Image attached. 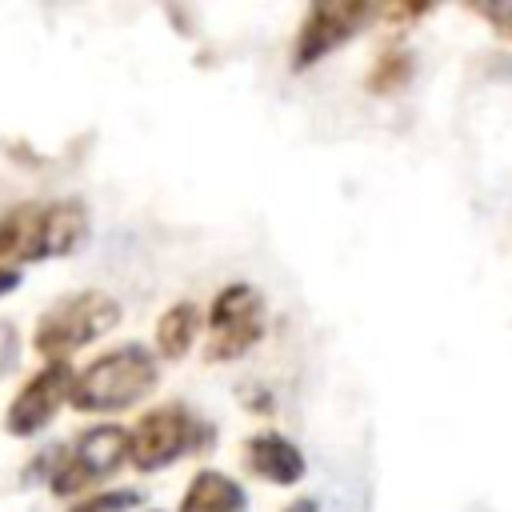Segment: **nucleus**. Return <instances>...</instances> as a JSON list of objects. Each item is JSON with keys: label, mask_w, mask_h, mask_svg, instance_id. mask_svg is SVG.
I'll use <instances>...</instances> for the list:
<instances>
[{"label": "nucleus", "mask_w": 512, "mask_h": 512, "mask_svg": "<svg viewBox=\"0 0 512 512\" xmlns=\"http://www.w3.org/2000/svg\"><path fill=\"white\" fill-rule=\"evenodd\" d=\"M160 380V364L144 344H116L100 356H92L76 380H72V408L88 416L124 412L140 404Z\"/></svg>", "instance_id": "f03ea898"}, {"label": "nucleus", "mask_w": 512, "mask_h": 512, "mask_svg": "<svg viewBox=\"0 0 512 512\" xmlns=\"http://www.w3.org/2000/svg\"><path fill=\"white\" fill-rule=\"evenodd\" d=\"M120 320V304L108 292L84 288L72 296H60L52 308L40 312L36 328H32V348L48 360H68L72 352L88 348L92 340H100L104 332H112Z\"/></svg>", "instance_id": "7ed1b4c3"}, {"label": "nucleus", "mask_w": 512, "mask_h": 512, "mask_svg": "<svg viewBox=\"0 0 512 512\" xmlns=\"http://www.w3.org/2000/svg\"><path fill=\"white\" fill-rule=\"evenodd\" d=\"M284 512H316V500H300V504H292V508H284Z\"/></svg>", "instance_id": "4468645a"}, {"label": "nucleus", "mask_w": 512, "mask_h": 512, "mask_svg": "<svg viewBox=\"0 0 512 512\" xmlns=\"http://www.w3.org/2000/svg\"><path fill=\"white\" fill-rule=\"evenodd\" d=\"M372 16H376V8H368V4H316V8H308V16L300 20V32H296V44H292V68H312L320 56L348 44Z\"/></svg>", "instance_id": "6e6552de"}, {"label": "nucleus", "mask_w": 512, "mask_h": 512, "mask_svg": "<svg viewBox=\"0 0 512 512\" xmlns=\"http://www.w3.org/2000/svg\"><path fill=\"white\" fill-rule=\"evenodd\" d=\"M244 468L260 480H268V484L288 488L304 476V452L280 432H256L244 444Z\"/></svg>", "instance_id": "1a4fd4ad"}, {"label": "nucleus", "mask_w": 512, "mask_h": 512, "mask_svg": "<svg viewBox=\"0 0 512 512\" xmlns=\"http://www.w3.org/2000/svg\"><path fill=\"white\" fill-rule=\"evenodd\" d=\"M72 380H76V372H72L68 360L40 364L20 384V392L12 396L8 416H4V428L12 436H36V432H44L52 424V416L72 400Z\"/></svg>", "instance_id": "0eeeda50"}, {"label": "nucleus", "mask_w": 512, "mask_h": 512, "mask_svg": "<svg viewBox=\"0 0 512 512\" xmlns=\"http://www.w3.org/2000/svg\"><path fill=\"white\" fill-rule=\"evenodd\" d=\"M212 444V424L200 420L184 404H160L148 408L132 428H128V448L132 464L140 472H160L192 452H204Z\"/></svg>", "instance_id": "20e7f679"}, {"label": "nucleus", "mask_w": 512, "mask_h": 512, "mask_svg": "<svg viewBox=\"0 0 512 512\" xmlns=\"http://www.w3.org/2000/svg\"><path fill=\"white\" fill-rule=\"evenodd\" d=\"M244 504H248L244 488L228 472L208 468V472H196L188 480L176 512H244Z\"/></svg>", "instance_id": "9d476101"}, {"label": "nucleus", "mask_w": 512, "mask_h": 512, "mask_svg": "<svg viewBox=\"0 0 512 512\" xmlns=\"http://www.w3.org/2000/svg\"><path fill=\"white\" fill-rule=\"evenodd\" d=\"M140 496L132 488H116V492H88L72 504V512H124V508H136Z\"/></svg>", "instance_id": "f8f14e48"}, {"label": "nucleus", "mask_w": 512, "mask_h": 512, "mask_svg": "<svg viewBox=\"0 0 512 512\" xmlns=\"http://www.w3.org/2000/svg\"><path fill=\"white\" fill-rule=\"evenodd\" d=\"M132 464L128 428L120 424H96L84 428L68 448H60L48 464V488L56 496H88L92 484L108 480L116 468Z\"/></svg>", "instance_id": "39448f33"}, {"label": "nucleus", "mask_w": 512, "mask_h": 512, "mask_svg": "<svg viewBox=\"0 0 512 512\" xmlns=\"http://www.w3.org/2000/svg\"><path fill=\"white\" fill-rule=\"evenodd\" d=\"M200 308L196 304H172L160 320H156V348H160V356H184L188 348H192V340L200 336Z\"/></svg>", "instance_id": "9b49d317"}, {"label": "nucleus", "mask_w": 512, "mask_h": 512, "mask_svg": "<svg viewBox=\"0 0 512 512\" xmlns=\"http://www.w3.org/2000/svg\"><path fill=\"white\" fill-rule=\"evenodd\" d=\"M88 236L80 200H20L0 212V276H20V264L56 260Z\"/></svg>", "instance_id": "f257e3e1"}, {"label": "nucleus", "mask_w": 512, "mask_h": 512, "mask_svg": "<svg viewBox=\"0 0 512 512\" xmlns=\"http://www.w3.org/2000/svg\"><path fill=\"white\" fill-rule=\"evenodd\" d=\"M476 12H480L484 20H492L504 36H512V4H476Z\"/></svg>", "instance_id": "ddd939ff"}, {"label": "nucleus", "mask_w": 512, "mask_h": 512, "mask_svg": "<svg viewBox=\"0 0 512 512\" xmlns=\"http://www.w3.org/2000/svg\"><path fill=\"white\" fill-rule=\"evenodd\" d=\"M16 280H20V276H0V296H4V292H8Z\"/></svg>", "instance_id": "2eb2a0df"}, {"label": "nucleus", "mask_w": 512, "mask_h": 512, "mask_svg": "<svg viewBox=\"0 0 512 512\" xmlns=\"http://www.w3.org/2000/svg\"><path fill=\"white\" fill-rule=\"evenodd\" d=\"M264 336V296L252 284H228L208 304V360H236Z\"/></svg>", "instance_id": "423d86ee"}]
</instances>
